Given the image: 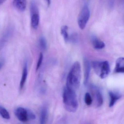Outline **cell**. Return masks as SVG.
I'll return each mask as SVG.
<instances>
[{"instance_id":"cell-1","label":"cell","mask_w":124,"mask_h":124,"mask_svg":"<svg viewBox=\"0 0 124 124\" xmlns=\"http://www.w3.org/2000/svg\"><path fill=\"white\" fill-rule=\"evenodd\" d=\"M81 78V65L79 62H75L72 66L68 75L66 87L76 92L80 87Z\"/></svg>"},{"instance_id":"cell-2","label":"cell","mask_w":124,"mask_h":124,"mask_svg":"<svg viewBox=\"0 0 124 124\" xmlns=\"http://www.w3.org/2000/svg\"><path fill=\"white\" fill-rule=\"evenodd\" d=\"M63 99L66 110L70 113H75L78 104L75 92L65 87L63 89Z\"/></svg>"},{"instance_id":"cell-3","label":"cell","mask_w":124,"mask_h":124,"mask_svg":"<svg viewBox=\"0 0 124 124\" xmlns=\"http://www.w3.org/2000/svg\"><path fill=\"white\" fill-rule=\"evenodd\" d=\"M92 67L95 73L102 79L107 77L110 71L109 62L107 61L93 62Z\"/></svg>"},{"instance_id":"cell-4","label":"cell","mask_w":124,"mask_h":124,"mask_svg":"<svg viewBox=\"0 0 124 124\" xmlns=\"http://www.w3.org/2000/svg\"><path fill=\"white\" fill-rule=\"evenodd\" d=\"M31 24L32 27L34 29L38 28L39 24L40 16L38 8L36 3L32 1L30 6Z\"/></svg>"},{"instance_id":"cell-5","label":"cell","mask_w":124,"mask_h":124,"mask_svg":"<svg viewBox=\"0 0 124 124\" xmlns=\"http://www.w3.org/2000/svg\"><path fill=\"white\" fill-rule=\"evenodd\" d=\"M90 17V12L89 7L85 5L81 11L78 19V24L80 29H84Z\"/></svg>"},{"instance_id":"cell-6","label":"cell","mask_w":124,"mask_h":124,"mask_svg":"<svg viewBox=\"0 0 124 124\" xmlns=\"http://www.w3.org/2000/svg\"><path fill=\"white\" fill-rule=\"evenodd\" d=\"M14 32V29L12 27H9L3 32L0 37V51L13 35Z\"/></svg>"},{"instance_id":"cell-7","label":"cell","mask_w":124,"mask_h":124,"mask_svg":"<svg viewBox=\"0 0 124 124\" xmlns=\"http://www.w3.org/2000/svg\"><path fill=\"white\" fill-rule=\"evenodd\" d=\"M15 116L20 121L25 122L28 120V118L27 109L24 108H17L15 111Z\"/></svg>"},{"instance_id":"cell-8","label":"cell","mask_w":124,"mask_h":124,"mask_svg":"<svg viewBox=\"0 0 124 124\" xmlns=\"http://www.w3.org/2000/svg\"><path fill=\"white\" fill-rule=\"evenodd\" d=\"M13 4L15 8L20 12H24L26 9V0H13Z\"/></svg>"},{"instance_id":"cell-9","label":"cell","mask_w":124,"mask_h":124,"mask_svg":"<svg viewBox=\"0 0 124 124\" xmlns=\"http://www.w3.org/2000/svg\"><path fill=\"white\" fill-rule=\"evenodd\" d=\"M109 95L110 98V101L109 103V107L111 108L114 106L117 101L121 98L122 95L119 93L117 92L110 91Z\"/></svg>"},{"instance_id":"cell-10","label":"cell","mask_w":124,"mask_h":124,"mask_svg":"<svg viewBox=\"0 0 124 124\" xmlns=\"http://www.w3.org/2000/svg\"><path fill=\"white\" fill-rule=\"evenodd\" d=\"M83 63L84 70V85H86L89 81L90 72V65L89 62L86 59H84Z\"/></svg>"},{"instance_id":"cell-11","label":"cell","mask_w":124,"mask_h":124,"mask_svg":"<svg viewBox=\"0 0 124 124\" xmlns=\"http://www.w3.org/2000/svg\"><path fill=\"white\" fill-rule=\"evenodd\" d=\"M114 71L116 73H124V59L120 57L116 60Z\"/></svg>"},{"instance_id":"cell-12","label":"cell","mask_w":124,"mask_h":124,"mask_svg":"<svg viewBox=\"0 0 124 124\" xmlns=\"http://www.w3.org/2000/svg\"><path fill=\"white\" fill-rule=\"evenodd\" d=\"M28 74V68L27 63L26 62H25L23 68V70L22 74V78L20 80V83L19 89L20 91L22 90L24 87V85L26 82V79Z\"/></svg>"},{"instance_id":"cell-13","label":"cell","mask_w":124,"mask_h":124,"mask_svg":"<svg viewBox=\"0 0 124 124\" xmlns=\"http://www.w3.org/2000/svg\"><path fill=\"white\" fill-rule=\"evenodd\" d=\"M92 43L94 48L96 49H102L105 46V44L103 41L95 37L92 38Z\"/></svg>"},{"instance_id":"cell-14","label":"cell","mask_w":124,"mask_h":124,"mask_svg":"<svg viewBox=\"0 0 124 124\" xmlns=\"http://www.w3.org/2000/svg\"><path fill=\"white\" fill-rule=\"evenodd\" d=\"M48 111L46 107H44L41 111L40 115V124H46L47 120Z\"/></svg>"},{"instance_id":"cell-15","label":"cell","mask_w":124,"mask_h":124,"mask_svg":"<svg viewBox=\"0 0 124 124\" xmlns=\"http://www.w3.org/2000/svg\"><path fill=\"white\" fill-rule=\"evenodd\" d=\"M95 97L97 101V106L98 107H100L103 104V97L102 95L98 89H96L95 92Z\"/></svg>"},{"instance_id":"cell-16","label":"cell","mask_w":124,"mask_h":124,"mask_svg":"<svg viewBox=\"0 0 124 124\" xmlns=\"http://www.w3.org/2000/svg\"><path fill=\"white\" fill-rule=\"evenodd\" d=\"M68 27L67 25H63L61 28V33L63 36L66 43L67 42L68 40Z\"/></svg>"},{"instance_id":"cell-17","label":"cell","mask_w":124,"mask_h":124,"mask_svg":"<svg viewBox=\"0 0 124 124\" xmlns=\"http://www.w3.org/2000/svg\"><path fill=\"white\" fill-rule=\"evenodd\" d=\"M0 115L3 118L9 119L10 118V115L7 110L2 106H0Z\"/></svg>"},{"instance_id":"cell-18","label":"cell","mask_w":124,"mask_h":124,"mask_svg":"<svg viewBox=\"0 0 124 124\" xmlns=\"http://www.w3.org/2000/svg\"><path fill=\"white\" fill-rule=\"evenodd\" d=\"M39 46L41 49L45 50L47 47V44L46 39L44 37L42 36L41 37L39 40Z\"/></svg>"},{"instance_id":"cell-19","label":"cell","mask_w":124,"mask_h":124,"mask_svg":"<svg viewBox=\"0 0 124 124\" xmlns=\"http://www.w3.org/2000/svg\"><path fill=\"white\" fill-rule=\"evenodd\" d=\"M84 101L86 105L87 106H90L92 104V98L91 95L89 93H87L85 95L84 97Z\"/></svg>"},{"instance_id":"cell-20","label":"cell","mask_w":124,"mask_h":124,"mask_svg":"<svg viewBox=\"0 0 124 124\" xmlns=\"http://www.w3.org/2000/svg\"><path fill=\"white\" fill-rule=\"evenodd\" d=\"M43 54L41 53H40L39 59L38 61V63H37V65H36V70H37L41 66V65L42 63V61H43Z\"/></svg>"},{"instance_id":"cell-21","label":"cell","mask_w":124,"mask_h":124,"mask_svg":"<svg viewBox=\"0 0 124 124\" xmlns=\"http://www.w3.org/2000/svg\"><path fill=\"white\" fill-rule=\"evenodd\" d=\"M27 111L28 118V120L34 119H35V116L34 115V114L31 111L27 109Z\"/></svg>"},{"instance_id":"cell-22","label":"cell","mask_w":124,"mask_h":124,"mask_svg":"<svg viewBox=\"0 0 124 124\" xmlns=\"http://www.w3.org/2000/svg\"><path fill=\"white\" fill-rule=\"evenodd\" d=\"M45 0L46 1L47 3V4H48V6H49L50 5V4H51V0Z\"/></svg>"},{"instance_id":"cell-23","label":"cell","mask_w":124,"mask_h":124,"mask_svg":"<svg viewBox=\"0 0 124 124\" xmlns=\"http://www.w3.org/2000/svg\"><path fill=\"white\" fill-rule=\"evenodd\" d=\"M7 0H0V5L3 4Z\"/></svg>"},{"instance_id":"cell-24","label":"cell","mask_w":124,"mask_h":124,"mask_svg":"<svg viewBox=\"0 0 124 124\" xmlns=\"http://www.w3.org/2000/svg\"><path fill=\"white\" fill-rule=\"evenodd\" d=\"M3 62H2V61H0V70L1 69V68L2 66H3Z\"/></svg>"}]
</instances>
